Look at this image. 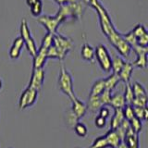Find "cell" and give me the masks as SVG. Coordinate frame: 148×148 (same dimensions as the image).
<instances>
[{
	"mask_svg": "<svg viewBox=\"0 0 148 148\" xmlns=\"http://www.w3.org/2000/svg\"><path fill=\"white\" fill-rule=\"evenodd\" d=\"M76 148H79V147H76Z\"/></svg>",
	"mask_w": 148,
	"mask_h": 148,
	"instance_id": "45",
	"label": "cell"
},
{
	"mask_svg": "<svg viewBox=\"0 0 148 148\" xmlns=\"http://www.w3.org/2000/svg\"><path fill=\"white\" fill-rule=\"evenodd\" d=\"M82 58L86 61H92L95 58V49L89 44H84L81 51Z\"/></svg>",
	"mask_w": 148,
	"mask_h": 148,
	"instance_id": "18",
	"label": "cell"
},
{
	"mask_svg": "<svg viewBox=\"0 0 148 148\" xmlns=\"http://www.w3.org/2000/svg\"><path fill=\"white\" fill-rule=\"evenodd\" d=\"M53 40H54V34H51V32H47V34L45 35L43 41H42L41 46H43V47L48 49L50 46L53 45Z\"/></svg>",
	"mask_w": 148,
	"mask_h": 148,
	"instance_id": "32",
	"label": "cell"
},
{
	"mask_svg": "<svg viewBox=\"0 0 148 148\" xmlns=\"http://www.w3.org/2000/svg\"><path fill=\"white\" fill-rule=\"evenodd\" d=\"M74 131H75L77 135L80 137H85L88 132L87 127L83 123L79 122V121L74 125Z\"/></svg>",
	"mask_w": 148,
	"mask_h": 148,
	"instance_id": "30",
	"label": "cell"
},
{
	"mask_svg": "<svg viewBox=\"0 0 148 148\" xmlns=\"http://www.w3.org/2000/svg\"><path fill=\"white\" fill-rule=\"evenodd\" d=\"M108 147H109L108 143L106 141V136L104 135V136L97 137L89 148H108Z\"/></svg>",
	"mask_w": 148,
	"mask_h": 148,
	"instance_id": "26",
	"label": "cell"
},
{
	"mask_svg": "<svg viewBox=\"0 0 148 148\" xmlns=\"http://www.w3.org/2000/svg\"><path fill=\"white\" fill-rule=\"evenodd\" d=\"M58 85L61 92L65 94L67 96L69 97V99L73 100L75 98V94L73 91V81L72 77L66 69L61 68L60 69L59 78H58Z\"/></svg>",
	"mask_w": 148,
	"mask_h": 148,
	"instance_id": "1",
	"label": "cell"
},
{
	"mask_svg": "<svg viewBox=\"0 0 148 148\" xmlns=\"http://www.w3.org/2000/svg\"><path fill=\"white\" fill-rule=\"evenodd\" d=\"M23 46H24V41H23V39L21 36L14 40L13 45L10 47V50H9V56H10V58L13 59H16L20 57Z\"/></svg>",
	"mask_w": 148,
	"mask_h": 148,
	"instance_id": "13",
	"label": "cell"
},
{
	"mask_svg": "<svg viewBox=\"0 0 148 148\" xmlns=\"http://www.w3.org/2000/svg\"><path fill=\"white\" fill-rule=\"evenodd\" d=\"M143 121H148V106H145L143 108Z\"/></svg>",
	"mask_w": 148,
	"mask_h": 148,
	"instance_id": "39",
	"label": "cell"
},
{
	"mask_svg": "<svg viewBox=\"0 0 148 148\" xmlns=\"http://www.w3.org/2000/svg\"><path fill=\"white\" fill-rule=\"evenodd\" d=\"M111 91L105 89L104 92L99 95V99L101 101L102 106H108L110 104V100H111V96H112V94H111Z\"/></svg>",
	"mask_w": 148,
	"mask_h": 148,
	"instance_id": "31",
	"label": "cell"
},
{
	"mask_svg": "<svg viewBox=\"0 0 148 148\" xmlns=\"http://www.w3.org/2000/svg\"><path fill=\"white\" fill-rule=\"evenodd\" d=\"M125 91H124V99L125 102H126V105H132L133 98H134V95H133V92H132V85L129 83H125Z\"/></svg>",
	"mask_w": 148,
	"mask_h": 148,
	"instance_id": "25",
	"label": "cell"
},
{
	"mask_svg": "<svg viewBox=\"0 0 148 148\" xmlns=\"http://www.w3.org/2000/svg\"><path fill=\"white\" fill-rule=\"evenodd\" d=\"M124 118L127 120H131L134 117V111L133 106L132 105H125V106L122 108Z\"/></svg>",
	"mask_w": 148,
	"mask_h": 148,
	"instance_id": "34",
	"label": "cell"
},
{
	"mask_svg": "<svg viewBox=\"0 0 148 148\" xmlns=\"http://www.w3.org/2000/svg\"><path fill=\"white\" fill-rule=\"evenodd\" d=\"M125 105H126V102H125L123 94L119 92V94H115L111 96L109 106H112L113 108H123Z\"/></svg>",
	"mask_w": 148,
	"mask_h": 148,
	"instance_id": "17",
	"label": "cell"
},
{
	"mask_svg": "<svg viewBox=\"0 0 148 148\" xmlns=\"http://www.w3.org/2000/svg\"><path fill=\"white\" fill-rule=\"evenodd\" d=\"M53 45L57 49L58 52V59L62 60L66 58V56L69 53L73 47V42L71 39L64 37L60 34H54Z\"/></svg>",
	"mask_w": 148,
	"mask_h": 148,
	"instance_id": "3",
	"label": "cell"
},
{
	"mask_svg": "<svg viewBox=\"0 0 148 148\" xmlns=\"http://www.w3.org/2000/svg\"><path fill=\"white\" fill-rule=\"evenodd\" d=\"M133 51L135 52L137 58L136 60L132 63L133 67H136L139 69H145L147 67L148 64V58H147V53H146V49L145 47H143L140 45H135L132 47Z\"/></svg>",
	"mask_w": 148,
	"mask_h": 148,
	"instance_id": "7",
	"label": "cell"
},
{
	"mask_svg": "<svg viewBox=\"0 0 148 148\" xmlns=\"http://www.w3.org/2000/svg\"><path fill=\"white\" fill-rule=\"evenodd\" d=\"M117 148H128V147H127V145L124 143V142H121V143H120V145H119Z\"/></svg>",
	"mask_w": 148,
	"mask_h": 148,
	"instance_id": "42",
	"label": "cell"
},
{
	"mask_svg": "<svg viewBox=\"0 0 148 148\" xmlns=\"http://www.w3.org/2000/svg\"><path fill=\"white\" fill-rule=\"evenodd\" d=\"M148 104V95H143V96H136L133 98V101L132 103V106H141L145 108Z\"/></svg>",
	"mask_w": 148,
	"mask_h": 148,
	"instance_id": "28",
	"label": "cell"
},
{
	"mask_svg": "<svg viewBox=\"0 0 148 148\" xmlns=\"http://www.w3.org/2000/svg\"><path fill=\"white\" fill-rule=\"evenodd\" d=\"M124 115L122 108H114V115L112 116L110 120V129L116 130L124 119Z\"/></svg>",
	"mask_w": 148,
	"mask_h": 148,
	"instance_id": "16",
	"label": "cell"
},
{
	"mask_svg": "<svg viewBox=\"0 0 148 148\" xmlns=\"http://www.w3.org/2000/svg\"><path fill=\"white\" fill-rule=\"evenodd\" d=\"M30 8L32 15L34 17H39L42 13V10H43V2H42V0H38L34 4H32Z\"/></svg>",
	"mask_w": 148,
	"mask_h": 148,
	"instance_id": "29",
	"label": "cell"
},
{
	"mask_svg": "<svg viewBox=\"0 0 148 148\" xmlns=\"http://www.w3.org/2000/svg\"><path fill=\"white\" fill-rule=\"evenodd\" d=\"M37 95H38V91L28 86L21 95L20 102H18L20 108L25 109L29 106H32L36 102Z\"/></svg>",
	"mask_w": 148,
	"mask_h": 148,
	"instance_id": "5",
	"label": "cell"
},
{
	"mask_svg": "<svg viewBox=\"0 0 148 148\" xmlns=\"http://www.w3.org/2000/svg\"><path fill=\"white\" fill-rule=\"evenodd\" d=\"M133 73V65L132 63L130 62H125L123 67L120 69V71L119 72V77L120 79V81L123 82L124 83H129L131 81L132 75Z\"/></svg>",
	"mask_w": 148,
	"mask_h": 148,
	"instance_id": "12",
	"label": "cell"
},
{
	"mask_svg": "<svg viewBox=\"0 0 148 148\" xmlns=\"http://www.w3.org/2000/svg\"><path fill=\"white\" fill-rule=\"evenodd\" d=\"M95 58H96L100 68L105 72L112 71V58L108 48L104 45H98L95 49Z\"/></svg>",
	"mask_w": 148,
	"mask_h": 148,
	"instance_id": "2",
	"label": "cell"
},
{
	"mask_svg": "<svg viewBox=\"0 0 148 148\" xmlns=\"http://www.w3.org/2000/svg\"><path fill=\"white\" fill-rule=\"evenodd\" d=\"M132 31L133 32V34H134V35L136 36L137 39L139 38V37H141L143 34H145V32H147L146 28L143 26V24H137Z\"/></svg>",
	"mask_w": 148,
	"mask_h": 148,
	"instance_id": "35",
	"label": "cell"
},
{
	"mask_svg": "<svg viewBox=\"0 0 148 148\" xmlns=\"http://www.w3.org/2000/svg\"><path fill=\"white\" fill-rule=\"evenodd\" d=\"M145 49H146V53H147V55H148V46H146Z\"/></svg>",
	"mask_w": 148,
	"mask_h": 148,
	"instance_id": "44",
	"label": "cell"
},
{
	"mask_svg": "<svg viewBox=\"0 0 148 148\" xmlns=\"http://www.w3.org/2000/svg\"><path fill=\"white\" fill-rule=\"evenodd\" d=\"M56 2H57L59 6L60 5H65V4H69L71 2V0H55Z\"/></svg>",
	"mask_w": 148,
	"mask_h": 148,
	"instance_id": "40",
	"label": "cell"
},
{
	"mask_svg": "<svg viewBox=\"0 0 148 148\" xmlns=\"http://www.w3.org/2000/svg\"><path fill=\"white\" fill-rule=\"evenodd\" d=\"M129 122H130V128H131L134 132L138 134L141 132V131L143 130V123L140 119H138L137 117L134 116L131 120H129Z\"/></svg>",
	"mask_w": 148,
	"mask_h": 148,
	"instance_id": "23",
	"label": "cell"
},
{
	"mask_svg": "<svg viewBox=\"0 0 148 148\" xmlns=\"http://www.w3.org/2000/svg\"><path fill=\"white\" fill-rule=\"evenodd\" d=\"M106 89L105 79H99L97 80L92 86L90 92V95H100Z\"/></svg>",
	"mask_w": 148,
	"mask_h": 148,
	"instance_id": "20",
	"label": "cell"
},
{
	"mask_svg": "<svg viewBox=\"0 0 148 148\" xmlns=\"http://www.w3.org/2000/svg\"><path fill=\"white\" fill-rule=\"evenodd\" d=\"M44 80H45V71L43 68H39V69L34 68L30 83H29V87L34 88V89L37 91H40L42 89V86H43Z\"/></svg>",
	"mask_w": 148,
	"mask_h": 148,
	"instance_id": "8",
	"label": "cell"
},
{
	"mask_svg": "<svg viewBox=\"0 0 148 148\" xmlns=\"http://www.w3.org/2000/svg\"><path fill=\"white\" fill-rule=\"evenodd\" d=\"M125 61L121 57H119V56H116L114 58H112V71L113 73L119 74L120 71V69L123 67Z\"/></svg>",
	"mask_w": 148,
	"mask_h": 148,
	"instance_id": "24",
	"label": "cell"
},
{
	"mask_svg": "<svg viewBox=\"0 0 148 148\" xmlns=\"http://www.w3.org/2000/svg\"><path fill=\"white\" fill-rule=\"evenodd\" d=\"M20 32H21V37L24 41V45H26V48L28 52L30 53L32 57H34L37 53V47L35 45V42L34 38L31 35V32L28 27V23L25 20H22L21 22V27H20Z\"/></svg>",
	"mask_w": 148,
	"mask_h": 148,
	"instance_id": "4",
	"label": "cell"
},
{
	"mask_svg": "<svg viewBox=\"0 0 148 148\" xmlns=\"http://www.w3.org/2000/svg\"><path fill=\"white\" fill-rule=\"evenodd\" d=\"M132 92H133L134 97H136V96H143V95H147L145 88L143 87V84H141V83L138 82H134L133 84L132 85Z\"/></svg>",
	"mask_w": 148,
	"mask_h": 148,
	"instance_id": "27",
	"label": "cell"
},
{
	"mask_svg": "<svg viewBox=\"0 0 148 148\" xmlns=\"http://www.w3.org/2000/svg\"><path fill=\"white\" fill-rule=\"evenodd\" d=\"M95 124L98 129H103V128H105L106 124V119L98 115V117H96V119L95 120Z\"/></svg>",
	"mask_w": 148,
	"mask_h": 148,
	"instance_id": "37",
	"label": "cell"
},
{
	"mask_svg": "<svg viewBox=\"0 0 148 148\" xmlns=\"http://www.w3.org/2000/svg\"><path fill=\"white\" fill-rule=\"evenodd\" d=\"M122 36H123V38L125 39V41H126L127 43L132 46V47L137 45V38H136V36L134 35L132 31H131L126 34H122Z\"/></svg>",
	"mask_w": 148,
	"mask_h": 148,
	"instance_id": "33",
	"label": "cell"
},
{
	"mask_svg": "<svg viewBox=\"0 0 148 148\" xmlns=\"http://www.w3.org/2000/svg\"><path fill=\"white\" fill-rule=\"evenodd\" d=\"M38 21L42 25L45 27V29L47 30V32H51V34H56L58 27L59 26L60 23H62V20L60 18L58 15L54 17H49V16H41L38 18Z\"/></svg>",
	"mask_w": 148,
	"mask_h": 148,
	"instance_id": "6",
	"label": "cell"
},
{
	"mask_svg": "<svg viewBox=\"0 0 148 148\" xmlns=\"http://www.w3.org/2000/svg\"><path fill=\"white\" fill-rule=\"evenodd\" d=\"M120 82V79L119 77L118 74L112 73L110 76L105 79V85H106V89L109 90L112 92L114 90V88L118 85V83Z\"/></svg>",
	"mask_w": 148,
	"mask_h": 148,
	"instance_id": "19",
	"label": "cell"
},
{
	"mask_svg": "<svg viewBox=\"0 0 148 148\" xmlns=\"http://www.w3.org/2000/svg\"><path fill=\"white\" fill-rule=\"evenodd\" d=\"M57 15L61 18L62 21H65L68 18L71 17V8H69V4L60 5L59 10Z\"/></svg>",
	"mask_w": 148,
	"mask_h": 148,
	"instance_id": "22",
	"label": "cell"
},
{
	"mask_svg": "<svg viewBox=\"0 0 148 148\" xmlns=\"http://www.w3.org/2000/svg\"><path fill=\"white\" fill-rule=\"evenodd\" d=\"M99 116H101V117H103L105 119H108L110 116L109 108H106V106H102L100 108V109H99Z\"/></svg>",
	"mask_w": 148,
	"mask_h": 148,
	"instance_id": "38",
	"label": "cell"
},
{
	"mask_svg": "<svg viewBox=\"0 0 148 148\" xmlns=\"http://www.w3.org/2000/svg\"><path fill=\"white\" fill-rule=\"evenodd\" d=\"M84 5L85 4H83L81 0L69 3V6L71 12V17L73 18H80L82 17L83 11H84Z\"/></svg>",
	"mask_w": 148,
	"mask_h": 148,
	"instance_id": "15",
	"label": "cell"
},
{
	"mask_svg": "<svg viewBox=\"0 0 148 148\" xmlns=\"http://www.w3.org/2000/svg\"><path fill=\"white\" fill-rule=\"evenodd\" d=\"M137 45L143 46V47H146L148 46V31L145 34H143L141 37H139L137 39Z\"/></svg>",
	"mask_w": 148,
	"mask_h": 148,
	"instance_id": "36",
	"label": "cell"
},
{
	"mask_svg": "<svg viewBox=\"0 0 148 148\" xmlns=\"http://www.w3.org/2000/svg\"><path fill=\"white\" fill-rule=\"evenodd\" d=\"M102 106L101 101L99 99V95H90L89 100H88L87 104V109H90L91 111H96L99 110Z\"/></svg>",
	"mask_w": 148,
	"mask_h": 148,
	"instance_id": "21",
	"label": "cell"
},
{
	"mask_svg": "<svg viewBox=\"0 0 148 148\" xmlns=\"http://www.w3.org/2000/svg\"><path fill=\"white\" fill-rule=\"evenodd\" d=\"M1 88H2V81L0 80V89H1Z\"/></svg>",
	"mask_w": 148,
	"mask_h": 148,
	"instance_id": "43",
	"label": "cell"
},
{
	"mask_svg": "<svg viewBox=\"0 0 148 148\" xmlns=\"http://www.w3.org/2000/svg\"><path fill=\"white\" fill-rule=\"evenodd\" d=\"M105 136L106 138V141L108 143V145L111 148H117L120 143L123 142L121 140V138L119 137V135L117 133V132L115 130L110 129L109 131L105 134Z\"/></svg>",
	"mask_w": 148,
	"mask_h": 148,
	"instance_id": "14",
	"label": "cell"
},
{
	"mask_svg": "<svg viewBox=\"0 0 148 148\" xmlns=\"http://www.w3.org/2000/svg\"><path fill=\"white\" fill-rule=\"evenodd\" d=\"M138 135L139 134L134 132L131 128L128 130L123 139V142L128 148H139L140 143H139Z\"/></svg>",
	"mask_w": 148,
	"mask_h": 148,
	"instance_id": "10",
	"label": "cell"
},
{
	"mask_svg": "<svg viewBox=\"0 0 148 148\" xmlns=\"http://www.w3.org/2000/svg\"><path fill=\"white\" fill-rule=\"evenodd\" d=\"M36 1H38V0H26V3H27V5L28 6H32V4H34Z\"/></svg>",
	"mask_w": 148,
	"mask_h": 148,
	"instance_id": "41",
	"label": "cell"
},
{
	"mask_svg": "<svg viewBox=\"0 0 148 148\" xmlns=\"http://www.w3.org/2000/svg\"><path fill=\"white\" fill-rule=\"evenodd\" d=\"M71 102H72L71 112L73 113V115L75 116L78 120H80L86 113L87 105H85L80 99H78L77 97H75L73 100H71Z\"/></svg>",
	"mask_w": 148,
	"mask_h": 148,
	"instance_id": "9",
	"label": "cell"
},
{
	"mask_svg": "<svg viewBox=\"0 0 148 148\" xmlns=\"http://www.w3.org/2000/svg\"><path fill=\"white\" fill-rule=\"evenodd\" d=\"M47 58V49L43 46H40V48L37 50L36 55L34 57V68H43Z\"/></svg>",
	"mask_w": 148,
	"mask_h": 148,
	"instance_id": "11",
	"label": "cell"
}]
</instances>
